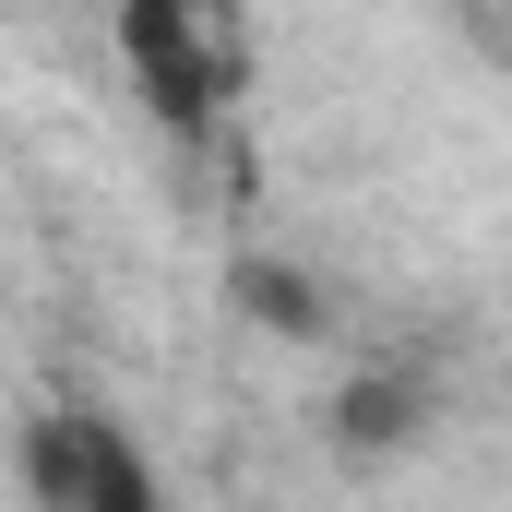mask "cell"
I'll list each match as a JSON object with an SVG mask.
<instances>
[{
  "label": "cell",
  "instance_id": "1",
  "mask_svg": "<svg viewBox=\"0 0 512 512\" xmlns=\"http://www.w3.org/2000/svg\"><path fill=\"white\" fill-rule=\"evenodd\" d=\"M24 501L36 512H179L167 477H155V453L120 417H96V405H48L24 429Z\"/></svg>",
  "mask_w": 512,
  "mask_h": 512
},
{
  "label": "cell",
  "instance_id": "2",
  "mask_svg": "<svg viewBox=\"0 0 512 512\" xmlns=\"http://www.w3.org/2000/svg\"><path fill=\"white\" fill-rule=\"evenodd\" d=\"M120 60H131L143 108H155L167 131H215L227 84H239L215 0H120Z\"/></svg>",
  "mask_w": 512,
  "mask_h": 512
},
{
  "label": "cell",
  "instance_id": "3",
  "mask_svg": "<svg viewBox=\"0 0 512 512\" xmlns=\"http://www.w3.org/2000/svg\"><path fill=\"white\" fill-rule=\"evenodd\" d=\"M429 417H441V393H429V370H405V358H370V370H346V382L322 393V429H334V453H358V465L417 453Z\"/></svg>",
  "mask_w": 512,
  "mask_h": 512
},
{
  "label": "cell",
  "instance_id": "4",
  "mask_svg": "<svg viewBox=\"0 0 512 512\" xmlns=\"http://www.w3.org/2000/svg\"><path fill=\"white\" fill-rule=\"evenodd\" d=\"M227 310L239 322H262V334H286V346H322L334 334V310H322V286L298 274V262H227Z\"/></svg>",
  "mask_w": 512,
  "mask_h": 512
},
{
  "label": "cell",
  "instance_id": "5",
  "mask_svg": "<svg viewBox=\"0 0 512 512\" xmlns=\"http://www.w3.org/2000/svg\"><path fill=\"white\" fill-rule=\"evenodd\" d=\"M215 12H227V0H215Z\"/></svg>",
  "mask_w": 512,
  "mask_h": 512
}]
</instances>
